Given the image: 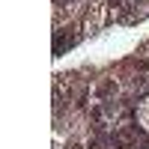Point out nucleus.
<instances>
[{
    "instance_id": "obj_1",
    "label": "nucleus",
    "mask_w": 149,
    "mask_h": 149,
    "mask_svg": "<svg viewBox=\"0 0 149 149\" xmlns=\"http://www.w3.org/2000/svg\"><path fill=\"white\" fill-rule=\"evenodd\" d=\"M98 95H116V84L113 81H102L98 84Z\"/></svg>"
},
{
    "instance_id": "obj_2",
    "label": "nucleus",
    "mask_w": 149,
    "mask_h": 149,
    "mask_svg": "<svg viewBox=\"0 0 149 149\" xmlns=\"http://www.w3.org/2000/svg\"><path fill=\"white\" fill-rule=\"evenodd\" d=\"M107 6H110V9H113V6H119V0H107Z\"/></svg>"
},
{
    "instance_id": "obj_3",
    "label": "nucleus",
    "mask_w": 149,
    "mask_h": 149,
    "mask_svg": "<svg viewBox=\"0 0 149 149\" xmlns=\"http://www.w3.org/2000/svg\"><path fill=\"white\" fill-rule=\"evenodd\" d=\"M57 3H63V0H57Z\"/></svg>"
}]
</instances>
